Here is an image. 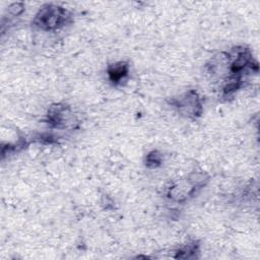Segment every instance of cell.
<instances>
[{
    "label": "cell",
    "instance_id": "1",
    "mask_svg": "<svg viewBox=\"0 0 260 260\" xmlns=\"http://www.w3.org/2000/svg\"><path fill=\"white\" fill-rule=\"evenodd\" d=\"M68 18L69 14L65 9L48 5L36 16L35 24L44 29H53L62 26Z\"/></svg>",
    "mask_w": 260,
    "mask_h": 260
},
{
    "label": "cell",
    "instance_id": "2",
    "mask_svg": "<svg viewBox=\"0 0 260 260\" xmlns=\"http://www.w3.org/2000/svg\"><path fill=\"white\" fill-rule=\"evenodd\" d=\"M108 73H109L110 79L113 82H115V83L121 82L128 73V65L124 62H119V63L113 64L109 67Z\"/></svg>",
    "mask_w": 260,
    "mask_h": 260
}]
</instances>
